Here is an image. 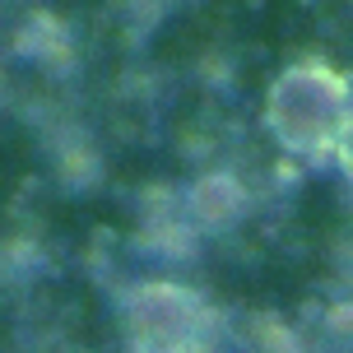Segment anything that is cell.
Wrapping results in <instances>:
<instances>
[{
    "mask_svg": "<svg viewBox=\"0 0 353 353\" xmlns=\"http://www.w3.org/2000/svg\"><path fill=\"white\" fill-rule=\"evenodd\" d=\"M270 130L298 154H316L344 135V79L325 65H298L270 88Z\"/></svg>",
    "mask_w": 353,
    "mask_h": 353,
    "instance_id": "6da1fadb",
    "label": "cell"
},
{
    "mask_svg": "<svg viewBox=\"0 0 353 353\" xmlns=\"http://www.w3.org/2000/svg\"><path fill=\"white\" fill-rule=\"evenodd\" d=\"M130 321H135V339L144 349H176L195 325V302L191 293H181L172 283H149L135 293Z\"/></svg>",
    "mask_w": 353,
    "mask_h": 353,
    "instance_id": "7a4b0ae2",
    "label": "cell"
},
{
    "mask_svg": "<svg viewBox=\"0 0 353 353\" xmlns=\"http://www.w3.org/2000/svg\"><path fill=\"white\" fill-rule=\"evenodd\" d=\"M339 159H344V168L353 172V121L344 125V135H339Z\"/></svg>",
    "mask_w": 353,
    "mask_h": 353,
    "instance_id": "3957f363",
    "label": "cell"
}]
</instances>
